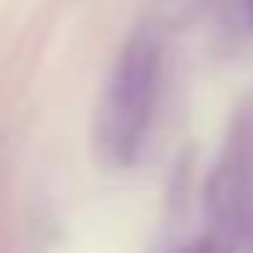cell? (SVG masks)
Segmentation results:
<instances>
[{"instance_id":"cell-1","label":"cell","mask_w":253,"mask_h":253,"mask_svg":"<svg viewBox=\"0 0 253 253\" xmlns=\"http://www.w3.org/2000/svg\"><path fill=\"white\" fill-rule=\"evenodd\" d=\"M160 52L146 32H135L118 52L94 115V153L108 167L135 163L153 118Z\"/></svg>"}]
</instances>
